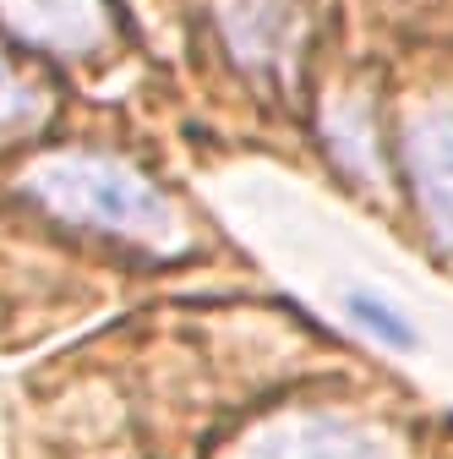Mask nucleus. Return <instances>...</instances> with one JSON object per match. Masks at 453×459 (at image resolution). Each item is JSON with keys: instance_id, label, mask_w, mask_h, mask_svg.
I'll use <instances>...</instances> for the list:
<instances>
[{"instance_id": "nucleus-7", "label": "nucleus", "mask_w": 453, "mask_h": 459, "mask_svg": "<svg viewBox=\"0 0 453 459\" xmlns=\"http://www.w3.org/2000/svg\"><path fill=\"white\" fill-rule=\"evenodd\" d=\"M350 307V317L372 333V339H382V344H393V351H410V344H415V328H410V317H399V312H393L388 301H377V296H350L345 301Z\"/></svg>"}, {"instance_id": "nucleus-6", "label": "nucleus", "mask_w": 453, "mask_h": 459, "mask_svg": "<svg viewBox=\"0 0 453 459\" xmlns=\"http://www.w3.org/2000/svg\"><path fill=\"white\" fill-rule=\"evenodd\" d=\"M322 143L338 159V169L355 181H382V153H377V115L366 99H338L322 115Z\"/></svg>"}, {"instance_id": "nucleus-3", "label": "nucleus", "mask_w": 453, "mask_h": 459, "mask_svg": "<svg viewBox=\"0 0 453 459\" xmlns=\"http://www.w3.org/2000/svg\"><path fill=\"white\" fill-rule=\"evenodd\" d=\"M405 176L437 247H453V99H426L399 132Z\"/></svg>"}, {"instance_id": "nucleus-5", "label": "nucleus", "mask_w": 453, "mask_h": 459, "mask_svg": "<svg viewBox=\"0 0 453 459\" xmlns=\"http://www.w3.org/2000/svg\"><path fill=\"white\" fill-rule=\"evenodd\" d=\"M12 39L49 55H93L104 44V0H0Z\"/></svg>"}, {"instance_id": "nucleus-1", "label": "nucleus", "mask_w": 453, "mask_h": 459, "mask_svg": "<svg viewBox=\"0 0 453 459\" xmlns=\"http://www.w3.org/2000/svg\"><path fill=\"white\" fill-rule=\"evenodd\" d=\"M22 192L66 224L98 230L148 252H181L186 247V224L142 169H132L115 153H93V148H61L44 153L22 169Z\"/></svg>"}, {"instance_id": "nucleus-4", "label": "nucleus", "mask_w": 453, "mask_h": 459, "mask_svg": "<svg viewBox=\"0 0 453 459\" xmlns=\"http://www.w3.org/2000/svg\"><path fill=\"white\" fill-rule=\"evenodd\" d=\"M218 33L241 72L285 82L301 55V6L295 0H218Z\"/></svg>"}, {"instance_id": "nucleus-8", "label": "nucleus", "mask_w": 453, "mask_h": 459, "mask_svg": "<svg viewBox=\"0 0 453 459\" xmlns=\"http://www.w3.org/2000/svg\"><path fill=\"white\" fill-rule=\"evenodd\" d=\"M38 88H28V77H17V66L0 55V132H17L38 121Z\"/></svg>"}, {"instance_id": "nucleus-2", "label": "nucleus", "mask_w": 453, "mask_h": 459, "mask_svg": "<svg viewBox=\"0 0 453 459\" xmlns=\"http://www.w3.org/2000/svg\"><path fill=\"white\" fill-rule=\"evenodd\" d=\"M235 459H393V443L382 427L350 411L328 405H301L262 421Z\"/></svg>"}]
</instances>
